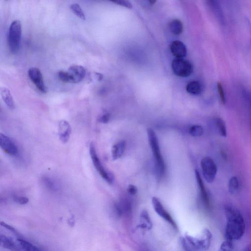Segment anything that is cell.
Returning a JSON list of instances; mask_svg holds the SVG:
<instances>
[{"instance_id":"1","label":"cell","mask_w":251,"mask_h":251,"mask_svg":"<svg viewBox=\"0 0 251 251\" xmlns=\"http://www.w3.org/2000/svg\"><path fill=\"white\" fill-rule=\"evenodd\" d=\"M224 209L226 218V239L232 241L239 240L245 232L244 219L239 210L231 205H226Z\"/></svg>"},{"instance_id":"2","label":"cell","mask_w":251,"mask_h":251,"mask_svg":"<svg viewBox=\"0 0 251 251\" xmlns=\"http://www.w3.org/2000/svg\"><path fill=\"white\" fill-rule=\"evenodd\" d=\"M148 141L155 160L157 170L160 174H163L165 166L161 153L157 137L154 131L151 128L147 129Z\"/></svg>"},{"instance_id":"3","label":"cell","mask_w":251,"mask_h":251,"mask_svg":"<svg viewBox=\"0 0 251 251\" xmlns=\"http://www.w3.org/2000/svg\"><path fill=\"white\" fill-rule=\"evenodd\" d=\"M22 36V25L18 20L11 23L8 31L7 41L9 49L13 54L16 53L20 48Z\"/></svg>"},{"instance_id":"4","label":"cell","mask_w":251,"mask_h":251,"mask_svg":"<svg viewBox=\"0 0 251 251\" xmlns=\"http://www.w3.org/2000/svg\"><path fill=\"white\" fill-rule=\"evenodd\" d=\"M212 237L211 232L207 229L203 230L200 238L194 237L188 234L185 235V238L194 251L207 250L210 246Z\"/></svg>"},{"instance_id":"5","label":"cell","mask_w":251,"mask_h":251,"mask_svg":"<svg viewBox=\"0 0 251 251\" xmlns=\"http://www.w3.org/2000/svg\"><path fill=\"white\" fill-rule=\"evenodd\" d=\"M89 151L93 164L97 171L108 183L112 184L114 180V177L111 173L107 171L104 168L97 155L94 145L92 143L90 145Z\"/></svg>"},{"instance_id":"6","label":"cell","mask_w":251,"mask_h":251,"mask_svg":"<svg viewBox=\"0 0 251 251\" xmlns=\"http://www.w3.org/2000/svg\"><path fill=\"white\" fill-rule=\"evenodd\" d=\"M172 68L174 73L180 77H187L193 72L191 63L183 58H176L172 63Z\"/></svg>"},{"instance_id":"7","label":"cell","mask_w":251,"mask_h":251,"mask_svg":"<svg viewBox=\"0 0 251 251\" xmlns=\"http://www.w3.org/2000/svg\"><path fill=\"white\" fill-rule=\"evenodd\" d=\"M201 166L203 176L208 183H212L215 179L217 172V167L213 160L209 156L202 158Z\"/></svg>"},{"instance_id":"8","label":"cell","mask_w":251,"mask_h":251,"mask_svg":"<svg viewBox=\"0 0 251 251\" xmlns=\"http://www.w3.org/2000/svg\"><path fill=\"white\" fill-rule=\"evenodd\" d=\"M152 204L154 211L161 218L167 222L176 230L177 229V226L171 215L164 208L160 200L156 197L152 198Z\"/></svg>"},{"instance_id":"9","label":"cell","mask_w":251,"mask_h":251,"mask_svg":"<svg viewBox=\"0 0 251 251\" xmlns=\"http://www.w3.org/2000/svg\"><path fill=\"white\" fill-rule=\"evenodd\" d=\"M28 75L30 80L40 92L43 93H47V89L40 70L35 67L31 68L28 70Z\"/></svg>"},{"instance_id":"10","label":"cell","mask_w":251,"mask_h":251,"mask_svg":"<svg viewBox=\"0 0 251 251\" xmlns=\"http://www.w3.org/2000/svg\"><path fill=\"white\" fill-rule=\"evenodd\" d=\"M67 72L69 76L70 83H76L80 82L86 75L85 69L80 65L71 66Z\"/></svg>"},{"instance_id":"11","label":"cell","mask_w":251,"mask_h":251,"mask_svg":"<svg viewBox=\"0 0 251 251\" xmlns=\"http://www.w3.org/2000/svg\"><path fill=\"white\" fill-rule=\"evenodd\" d=\"M0 147L6 153L15 155L17 153L18 149L15 144L6 135L0 133Z\"/></svg>"},{"instance_id":"12","label":"cell","mask_w":251,"mask_h":251,"mask_svg":"<svg viewBox=\"0 0 251 251\" xmlns=\"http://www.w3.org/2000/svg\"><path fill=\"white\" fill-rule=\"evenodd\" d=\"M195 176L200 191L201 200L204 206L206 208H209L210 205L209 197L200 174L197 170H195Z\"/></svg>"},{"instance_id":"13","label":"cell","mask_w":251,"mask_h":251,"mask_svg":"<svg viewBox=\"0 0 251 251\" xmlns=\"http://www.w3.org/2000/svg\"><path fill=\"white\" fill-rule=\"evenodd\" d=\"M172 54L176 58H183L187 54V49L185 45L181 41H173L170 46Z\"/></svg>"},{"instance_id":"14","label":"cell","mask_w":251,"mask_h":251,"mask_svg":"<svg viewBox=\"0 0 251 251\" xmlns=\"http://www.w3.org/2000/svg\"><path fill=\"white\" fill-rule=\"evenodd\" d=\"M71 133V127L69 123L64 120H61L58 125V134L61 141L67 143Z\"/></svg>"},{"instance_id":"15","label":"cell","mask_w":251,"mask_h":251,"mask_svg":"<svg viewBox=\"0 0 251 251\" xmlns=\"http://www.w3.org/2000/svg\"><path fill=\"white\" fill-rule=\"evenodd\" d=\"M0 244L3 248L11 251H21L18 244H16L10 238L4 235H0Z\"/></svg>"},{"instance_id":"16","label":"cell","mask_w":251,"mask_h":251,"mask_svg":"<svg viewBox=\"0 0 251 251\" xmlns=\"http://www.w3.org/2000/svg\"><path fill=\"white\" fill-rule=\"evenodd\" d=\"M126 146V143L122 140L114 145L112 148V158L115 160L120 158L123 154Z\"/></svg>"},{"instance_id":"17","label":"cell","mask_w":251,"mask_h":251,"mask_svg":"<svg viewBox=\"0 0 251 251\" xmlns=\"http://www.w3.org/2000/svg\"><path fill=\"white\" fill-rule=\"evenodd\" d=\"M208 4L219 22L221 24H224L225 22L224 17L222 8L218 2L215 0H210L208 1Z\"/></svg>"},{"instance_id":"18","label":"cell","mask_w":251,"mask_h":251,"mask_svg":"<svg viewBox=\"0 0 251 251\" xmlns=\"http://www.w3.org/2000/svg\"><path fill=\"white\" fill-rule=\"evenodd\" d=\"M0 95L7 106L10 109H15V103L9 90L5 87L0 88Z\"/></svg>"},{"instance_id":"19","label":"cell","mask_w":251,"mask_h":251,"mask_svg":"<svg viewBox=\"0 0 251 251\" xmlns=\"http://www.w3.org/2000/svg\"><path fill=\"white\" fill-rule=\"evenodd\" d=\"M139 226L141 228L150 230L152 226V224L148 211L143 210L140 215V224Z\"/></svg>"},{"instance_id":"20","label":"cell","mask_w":251,"mask_h":251,"mask_svg":"<svg viewBox=\"0 0 251 251\" xmlns=\"http://www.w3.org/2000/svg\"><path fill=\"white\" fill-rule=\"evenodd\" d=\"M187 92L193 95L200 94L202 91V86L198 81H191L189 82L186 86Z\"/></svg>"},{"instance_id":"21","label":"cell","mask_w":251,"mask_h":251,"mask_svg":"<svg viewBox=\"0 0 251 251\" xmlns=\"http://www.w3.org/2000/svg\"><path fill=\"white\" fill-rule=\"evenodd\" d=\"M17 241L21 251H42L36 246L24 239L18 238Z\"/></svg>"},{"instance_id":"22","label":"cell","mask_w":251,"mask_h":251,"mask_svg":"<svg viewBox=\"0 0 251 251\" xmlns=\"http://www.w3.org/2000/svg\"><path fill=\"white\" fill-rule=\"evenodd\" d=\"M169 27L171 32L175 35H179L183 29L182 22L178 19L172 20L169 24Z\"/></svg>"},{"instance_id":"23","label":"cell","mask_w":251,"mask_h":251,"mask_svg":"<svg viewBox=\"0 0 251 251\" xmlns=\"http://www.w3.org/2000/svg\"><path fill=\"white\" fill-rule=\"evenodd\" d=\"M215 123L219 134L223 137L226 136V125L224 120L221 118H218L216 119Z\"/></svg>"},{"instance_id":"24","label":"cell","mask_w":251,"mask_h":251,"mask_svg":"<svg viewBox=\"0 0 251 251\" xmlns=\"http://www.w3.org/2000/svg\"><path fill=\"white\" fill-rule=\"evenodd\" d=\"M228 191L231 194H235L239 187V181L236 176H232L228 182Z\"/></svg>"},{"instance_id":"25","label":"cell","mask_w":251,"mask_h":251,"mask_svg":"<svg viewBox=\"0 0 251 251\" xmlns=\"http://www.w3.org/2000/svg\"><path fill=\"white\" fill-rule=\"evenodd\" d=\"M42 181L45 186L51 191H57L59 189L57 183L50 177L44 176L42 178Z\"/></svg>"},{"instance_id":"26","label":"cell","mask_w":251,"mask_h":251,"mask_svg":"<svg viewBox=\"0 0 251 251\" xmlns=\"http://www.w3.org/2000/svg\"><path fill=\"white\" fill-rule=\"evenodd\" d=\"M189 134L193 137H200L203 133L202 126L199 125L192 126L189 129Z\"/></svg>"},{"instance_id":"27","label":"cell","mask_w":251,"mask_h":251,"mask_svg":"<svg viewBox=\"0 0 251 251\" xmlns=\"http://www.w3.org/2000/svg\"><path fill=\"white\" fill-rule=\"evenodd\" d=\"M70 8L73 12L81 20H85V14L80 5L77 3H73L70 6Z\"/></svg>"},{"instance_id":"28","label":"cell","mask_w":251,"mask_h":251,"mask_svg":"<svg viewBox=\"0 0 251 251\" xmlns=\"http://www.w3.org/2000/svg\"><path fill=\"white\" fill-rule=\"evenodd\" d=\"M233 248V241L226 239L221 244L218 251H232Z\"/></svg>"},{"instance_id":"29","label":"cell","mask_w":251,"mask_h":251,"mask_svg":"<svg viewBox=\"0 0 251 251\" xmlns=\"http://www.w3.org/2000/svg\"><path fill=\"white\" fill-rule=\"evenodd\" d=\"M242 94L245 101L251 109V91L248 89H243Z\"/></svg>"},{"instance_id":"30","label":"cell","mask_w":251,"mask_h":251,"mask_svg":"<svg viewBox=\"0 0 251 251\" xmlns=\"http://www.w3.org/2000/svg\"><path fill=\"white\" fill-rule=\"evenodd\" d=\"M218 92L219 95V97L221 102L224 104L226 101L225 93L224 89L223 87L222 84L220 82H218L217 84Z\"/></svg>"},{"instance_id":"31","label":"cell","mask_w":251,"mask_h":251,"mask_svg":"<svg viewBox=\"0 0 251 251\" xmlns=\"http://www.w3.org/2000/svg\"><path fill=\"white\" fill-rule=\"evenodd\" d=\"M13 201L20 204H25L28 203L29 200L27 197L23 196H14L13 197Z\"/></svg>"},{"instance_id":"32","label":"cell","mask_w":251,"mask_h":251,"mask_svg":"<svg viewBox=\"0 0 251 251\" xmlns=\"http://www.w3.org/2000/svg\"><path fill=\"white\" fill-rule=\"evenodd\" d=\"M0 225L4 227H5L6 229H8V230L10 231L11 232L15 234L17 236L19 237L20 236V233L18 232V231L12 226L7 224V223L1 221L0 222Z\"/></svg>"},{"instance_id":"33","label":"cell","mask_w":251,"mask_h":251,"mask_svg":"<svg viewBox=\"0 0 251 251\" xmlns=\"http://www.w3.org/2000/svg\"><path fill=\"white\" fill-rule=\"evenodd\" d=\"M59 79L64 82H69V78L67 72L60 71L58 73Z\"/></svg>"},{"instance_id":"34","label":"cell","mask_w":251,"mask_h":251,"mask_svg":"<svg viewBox=\"0 0 251 251\" xmlns=\"http://www.w3.org/2000/svg\"><path fill=\"white\" fill-rule=\"evenodd\" d=\"M180 243L184 251H194L185 237L180 238Z\"/></svg>"},{"instance_id":"35","label":"cell","mask_w":251,"mask_h":251,"mask_svg":"<svg viewBox=\"0 0 251 251\" xmlns=\"http://www.w3.org/2000/svg\"><path fill=\"white\" fill-rule=\"evenodd\" d=\"M113 2L115 3H116L118 5H120L122 6H124V7H125L126 8H132V5L128 1H127V0H116V1H112Z\"/></svg>"},{"instance_id":"36","label":"cell","mask_w":251,"mask_h":251,"mask_svg":"<svg viewBox=\"0 0 251 251\" xmlns=\"http://www.w3.org/2000/svg\"><path fill=\"white\" fill-rule=\"evenodd\" d=\"M110 119V115L108 113H105L103 114L102 116H101L99 119V121L102 123H107Z\"/></svg>"},{"instance_id":"37","label":"cell","mask_w":251,"mask_h":251,"mask_svg":"<svg viewBox=\"0 0 251 251\" xmlns=\"http://www.w3.org/2000/svg\"><path fill=\"white\" fill-rule=\"evenodd\" d=\"M127 190L128 193L132 195H134L137 192V187L133 184L128 185Z\"/></svg>"},{"instance_id":"38","label":"cell","mask_w":251,"mask_h":251,"mask_svg":"<svg viewBox=\"0 0 251 251\" xmlns=\"http://www.w3.org/2000/svg\"><path fill=\"white\" fill-rule=\"evenodd\" d=\"M96 75H97V78H98L99 80H100L102 78V75H101L99 73H96Z\"/></svg>"},{"instance_id":"39","label":"cell","mask_w":251,"mask_h":251,"mask_svg":"<svg viewBox=\"0 0 251 251\" xmlns=\"http://www.w3.org/2000/svg\"><path fill=\"white\" fill-rule=\"evenodd\" d=\"M244 251H251V245L247 247Z\"/></svg>"},{"instance_id":"40","label":"cell","mask_w":251,"mask_h":251,"mask_svg":"<svg viewBox=\"0 0 251 251\" xmlns=\"http://www.w3.org/2000/svg\"><path fill=\"white\" fill-rule=\"evenodd\" d=\"M69 223L71 224V225L74 224V219L73 218H71V220H69Z\"/></svg>"}]
</instances>
